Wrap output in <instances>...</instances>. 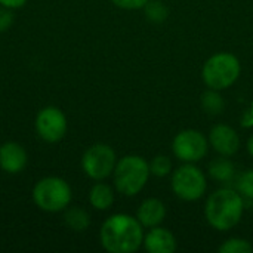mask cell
<instances>
[{"label": "cell", "mask_w": 253, "mask_h": 253, "mask_svg": "<svg viewBox=\"0 0 253 253\" xmlns=\"http://www.w3.org/2000/svg\"><path fill=\"white\" fill-rule=\"evenodd\" d=\"M99 242L107 252L133 253L142 246L144 227L132 215L114 213L101 225Z\"/></svg>", "instance_id": "1"}, {"label": "cell", "mask_w": 253, "mask_h": 253, "mask_svg": "<svg viewBox=\"0 0 253 253\" xmlns=\"http://www.w3.org/2000/svg\"><path fill=\"white\" fill-rule=\"evenodd\" d=\"M243 196L231 188H219L213 191L205 205V216L208 224L218 231L234 228L243 218Z\"/></svg>", "instance_id": "2"}, {"label": "cell", "mask_w": 253, "mask_h": 253, "mask_svg": "<svg viewBox=\"0 0 253 253\" xmlns=\"http://www.w3.org/2000/svg\"><path fill=\"white\" fill-rule=\"evenodd\" d=\"M150 175V163L144 157L135 154L125 156L117 160L113 172L114 188L126 197H133L145 188Z\"/></svg>", "instance_id": "3"}, {"label": "cell", "mask_w": 253, "mask_h": 253, "mask_svg": "<svg viewBox=\"0 0 253 253\" xmlns=\"http://www.w3.org/2000/svg\"><path fill=\"white\" fill-rule=\"evenodd\" d=\"M73 199L70 184L59 176H46L36 182L33 188L34 205L47 213H58L65 211Z\"/></svg>", "instance_id": "4"}, {"label": "cell", "mask_w": 253, "mask_h": 253, "mask_svg": "<svg viewBox=\"0 0 253 253\" xmlns=\"http://www.w3.org/2000/svg\"><path fill=\"white\" fill-rule=\"evenodd\" d=\"M242 73L239 58L230 52H218L212 55L202 68L205 84L215 90H224L233 86Z\"/></svg>", "instance_id": "5"}, {"label": "cell", "mask_w": 253, "mask_h": 253, "mask_svg": "<svg viewBox=\"0 0 253 253\" xmlns=\"http://www.w3.org/2000/svg\"><path fill=\"white\" fill-rule=\"evenodd\" d=\"M170 187L178 199L184 202H197L206 194V175L196 163H184L172 172Z\"/></svg>", "instance_id": "6"}, {"label": "cell", "mask_w": 253, "mask_h": 253, "mask_svg": "<svg viewBox=\"0 0 253 253\" xmlns=\"http://www.w3.org/2000/svg\"><path fill=\"white\" fill-rule=\"evenodd\" d=\"M117 163L116 151L107 144H93L82 157V169L87 178L93 181H104L113 175Z\"/></svg>", "instance_id": "7"}, {"label": "cell", "mask_w": 253, "mask_h": 253, "mask_svg": "<svg viewBox=\"0 0 253 253\" xmlns=\"http://www.w3.org/2000/svg\"><path fill=\"white\" fill-rule=\"evenodd\" d=\"M172 151L182 163H199L209 151V139L200 130L185 129L173 138Z\"/></svg>", "instance_id": "8"}, {"label": "cell", "mask_w": 253, "mask_h": 253, "mask_svg": "<svg viewBox=\"0 0 253 253\" xmlns=\"http://www.w3.org/2000/svg\"><path fill=\"white\" fill-rule=\"evenodd\" d=\"M34 126H36L37 135L44 142L55 144V142H59L65 136L68 130V120L61 108L49 105V107L42 108L37 113Z\"/></svg>", "instance_id": "9"}, {"label": "cell", "mask_w": 253, "mask_h": 253, "mask_svg": "<svg viewBox=\"0 0 253 253\" xmlns=\"http://www.w3.org/2000/svg\"><path fill=\"white\" fill-rule=\"evenodd\" d=\"M209 145L219 156L231 157L240 150V136L231 126L219 123L209 132Z\"/></svg>", "instance_id": "10"}, {"label": "cell", "mask_w": 253, "mask_h": 253, "mask_svg": "<svg viewBox=\"0 0 253 253\" xmlns=\"http://www.w3.org/2000/svg\"><path fill=\"white\" fill-rule=\"evenodd\" d=\"M28 162L25 148L19 142L7 141L0 145V169L9 175L21 173Z\"/></svg>", "instance_id": "11"}, {"label": "cell", "mask_w": 253, "mask_h": 253, "mask_svg": "<svg viewBox=\"0 0 253 253\" xmlns=\"http://www.w3.org/2000/svg\"><path fill=\"white\" fill-rule=\"evenodd\" d=\"M142 246L150 253H173L178 248L175 236L160 225L150 228V231L144 234Z\"/></svg>", "instance_id": "12"}, {"label": "cell", "mask_w": 253, "mask_h": 253, "mask_svg": "<svg viewBox=\"0 0 253 253\" xmlns=\"http://www.w3.org/2000/svg\"><path fill=\"white\" fill-rule=\"evenodd\" d=\"M136 218L144 228L157 227L166 218V206L156 197L145 199L136 211Z\"/></svg>", "instance_id": "13"}, {"label": "cell", "mask_w": 253, "mask_h": 253, "mask_svg": "<svg viewBox=\"0 0 253 253\" xmlns=\"http://www.w3.org/2000/svg\"><path fill=\"white\" fill-rule=\"evenodd\" d=\"M114 190L101 181H98L89 191V203L96 211H108L114 205Z\"/></svg>", "instance_id": "14"}, {"label": "cell", "mask_w": 253, "mask_h": 253, "mask_svg": "<svg viewBox=\"0 0 253 253\" xmlns=\"http://www.w3.org/2000/svg\"><path fill=\"white\" fill-rule=\"evenodd\" d=\"M209 175L212 179L225 184V182L233 181V178L236 175V166L230 160V157L221 156L218 159H213L209 163Z\"/></svg>", "instance_id": "15"}, {"label": "cell", "mask_w": 253, "mask_h": 253, "mask_svg": "<svg viewBox=\"0 0 253 253\" xmlns=\"http://www.w3.org/2000/svg\"><path fill=\"white\" fill-rule=\"evenodd\" d=\"M64 222L74 233H83L90 227V215L83 208L68 206L64 213Z\"/></svg>", "instance_id": "16"}, {"label": "cell", "mask_w": 253, "mask_h": 253, "mask_svg": "<svg viewBox=\"0 0 253 253\" xmlns=\"http://www.w3.org/2000/svg\"><path fill=\"white\" fill-rule=\"evenodd\" d=\"M200 104H202L203 111L206 114H209V116L222 114L224 110H225V102H224L222 95L219 93V90H215V89H211V87L202 93Z\"/></svg>", "instance_id": "17"}, {"label": "cell", "mask_w": 253, "mask_h": 253, "mask_svg": "<svg viewBox=\"0 0 253 253\" xmlns=\"http://www.w3.org/2000/svg\"><path fill=\"white\" fill-rule=\"evenodd\" d=\"M144 12H145L147 19H150L151 22H156V24L166 21V18L169 15V10L162 0H148L147 4L144 6Z\"/></svg>", "instance_id": "18"}, {"label": "cell", "mask_w": 253, "mask_h": 253, "mask_svg": "<svg viewBox=\"0 0 253 253\" xmlns=\"http://www.w3.org/2000/svg\"><path fill=\"white\" fill-rule=\"evenodd\" d=\"M219 253H251L253 252V246L246 240L240 237H231L225 240L219 246Z\"/></svg>", "instance_id": "19"}, {"label": "cell", "mask_w": 253, "mask_h": 253, "mask_svg": "<svg viewBox=\"0 0 253 253\" xmlns=\"http://www.w3.org/2000/svg\"><path fill=\"white\" fill-rule=\"evenodd\" d=\"M150 172H151V175L159 176V178H165V176L170 175L172 160L165 154H159V156L153 157V160L150 162Z\"/></svg>", "instance_id": "20"}, {"label": "cell", "mask_w": 253, "mask_h": 253, "mask_svg": "<svg viewBox=\"0 0 253 253\" xmlns=\"http://www.w3.org/2000/svg\"><path fill=\"white\" fill-rule=\"evenodd\" d=\"M237 190L243 197L253 199V169H248L240 175L237 181Z\"/></svg>", "instance_id": "21"}, {"label": "cell", "mask_w": 253, "mask_h": 253, "mask_svg": "<svg viewBox=\"0 0 253 253\" xmlns=\"http://www.w3.org/2000/svg\"><path fill=\"white\" fill-rule=\"evenodd\" d=\"M114 6L125 9V10H138L144 9L148 0H111Z\"/></svg>", "instance_id": "22"}, {"label": "cell", "mask_w": 253, "mask_h": 253, "mask_svg": "<svg viewBox=\"0 0 253 253\" xmlns=\"http://www.w3.org/2000/svg\"><path fill=\"white\" fill-rule=\"evenodd\" d=\"M13 24V13L12 9L0 6V33L7 31Z\"/></svg>", "instance_id": "23"}, {"label": "cell", "mask_w": 253, "mask_h": 253, "mask_svg": "<svg viewBox=\"0 0 253 253\" xmlns=\"http://www.w3.org/2000/svg\"><path fill=\"white\" fill-rule=\"evenodd\" d=\"M27 3V0H0V6L9 7V9H19Z\"/></svg>", "instance_id": "24"}, {"label": "cell", "mask_w": 253, "mask_h": 253, "mask_svg": "<svg viewBox=\"0 0 253 253\" xmlns=\"http://www.w3.org/2000/svg\"><path fill=\"white\" fill-rule=\"evenodd\" d=\"M246 148H248V153L251 154L253 157V135L248 139V145H246Z\"/></svg>", "instance_id": "25"}]
</instances>
